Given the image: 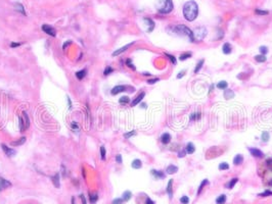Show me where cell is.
Returning a JSON list of instances; mask_svg holds the SVG:
<instances>
[{
    "instance_id": "1",
    "label": "cell",
    "mask_w": 272,
    "mask_h": 204,
    "mask_svg": "<svg viewBox=\"0 0 272 204\" xmlns=\"http://www.w3.org/2000/svg\"><path fill=\"white\" fill-rule=\"evenodd\" d=\"M197 14H199V6L195 1H188L184 4L183 16L187 21H189V22L194 21Z\"/></svg>"
},
{
    "instance_id": "2",
    "label": "cell",
    "mask_w": 272,
    "mask_h": 204,
    "mask_svg": "<svg viewBox=\"0 0 272 204\" xmlns=\"http://www.w3.org/2000/svg\"><path fill=\"white\" fill-rule=\"evenodd\" d=\"M155 7L160 13H170L173 10V2L172 0H158Z\"/></svg>"
},
{
    "instance_id": "3",
    "label": "cell",
    "mask_w": 272,
    "mask_h": 204,
    "mask_svg": "<svg viewBox=\"0 0 272 204\" xmlns=\"http://www.w3.org/2000/svg\"><path fill=\"white\" fill-rule=\"evenodd\" d=\"M174 32L176 34H178L180 36H187L188 39L190 40L191 42L194 41V37H193V32L190 31V29H188L186 26L184 25H178L175 27L174 29Z\"/></svg>"
},
{
    "instance_id": "4",
    "label": "cell",
    "mask_w": 272,
    "mask_h": 204,
    "mask_svg": "<svg viewBox=\"0 0 272 204\" xmlns=\"http://www.w3.org/2000/svg\"><path fill=\"white\" fill-rule=\"evenodd\" d=\"M29 127H30V118L28 116L27 112L23 111L22 118H20V130L21 131L27 130V129H29Z\"/></svg>"
},
{
    "instance_id": "5",
    "label": "cell",
    "mask_w": 272,
    "mask_h": 204,
    "mask_svg": "<svg viewBox=\"0 0 272 204\" xmlns=\"http://www.w3.org/2000/svg\"><path fill=\"white\" fill-rule=\"evenodd\" d=\"M206 35H207V31H206L205 28H196L193 32L194 40L201 41V40H202L206 37Z\"/></svg>"
},
{
    "instance_id": "6",
    "label": "cell",
    "mask_w": 272,
    "mask_h": 204,
    "mask_svg": "<svg viewBox=\"0 0 272 204\" xmlns=\"http://www.w3.org/2000/svg\"><path fill=\"white\" fill-rule=\"evenodd\" d=\"M42 30H43L44 33H46L47 35H49V36H51V37H55V35H56L55 29H53L51 26L43 25V26H42Z\"/></svg>"
},
{
    "instance_id": "7",
    "label": "cell",
    "mask_w": 272,
    "mask_h": 204,
    "mask_svg": "<svg viewBox=\"0 0 272 204\" xmlns=\"http://www.w3.org/2000/svg\"><path fill=\"white\" fill-rule=\"evenodd\" d=\"M1 148H2V150L4 151V153H5L8 157H12V156H15V155H16V150L9 148V147H7V146H6V145H4V144H2V145H1Z\"/></svg>"
},
{
    "instance_id": "8",
    "label": "cell",
    "mask_w": 272,
    "mask_h": 204,
    "mask_svg": "<svg viewBox=\"0 0 272 204\" xmlns=\"http://www.w3.org/2000/svg\"><path fill=\"white\" fill-rule=\"evenodd\" d=\"M250 152H251V154H252L253 156L257 157V158H262V157H264L263 152H262L260 149H257V148H250Z\"/></svg>"
},
{
    "instance_id": "9",
    "label": "cell",
    "mask_w": 272,
    "mask_h": 204,
    "mask_svg": "<svg viewBox=\"0 0 272 204\" xmlns=\"http://www.w3.org/2000/svg\"><path fill=\"white\" fill-rule=\"evenodd\" d=\"M125 90H126V87L122 86V85H119V86L114 87V88L112 89L110 93H112V95H117V94H119V93H121V92H123V91H125Z\"/></svg>"
},
{
    "instance_id": "10",
    "label": "cell",
    "mask_w": 272,
    "mask_h": 204,
    "mask_svg": "<svg viewBox=\"0 0 272 204\" xmlns=\"http://www.w3.org/2000/svg\"><path fill=\"white\" fill-rule=\"evenodd\" d=\"M10 186H11V183H10V182H8V181L0 178V191L8 188V187H10Z\"/></svg>"
},
{
    "instance_id": "11",
    "label": "cell",
    "mask_w": 272,
    "mask_h": 204,
    "mask_svg": "<svg viewBox=\"0 0 272 204\" xmlns=\"http://www.w3.org/2000/svg\"><path fill=\"white\" fill-rule=\"evenodd\" d=\"M131 45H133V43H130V44H127L126 46H124V47H122V48H120V49H118V50H116L114 53H113V56H118V55H120L121 53H123V52H125L127 49L129 47H131Z\"/></svg>"
},
{
    "instance_id": "12",
    "label": "cell",
    "mask_w": 272,
    "mask_h": 204,
    "mask_svg": "<svg viewBox=\"0 0 272 204\" xmlns=\"http://www.w3.org/2000/svg\"><path fill=\"white\" fill-rule=\"evenodd\" d=\"M144 96H145V93H144V92H141V93H140V94L138 95L134 100H133L132 103H131V105H132V106H136V105H137L138 103H140L141 100L144 98Z\"/></svg>"
},
{
    "instance_id": "13",
    "label": "cell",
    "mask_w": 272,
    "mask_h": 204,
    "mask_svg": "<svg viewBox=\"0 0 272 204\" xmlns=\"http://www.w3.org/2000/svg\"><path fill=\"white\" fill-rule=\"evenodd\" d=\"M161 141H162V143L165 144V145H166V144H169L170 141H171V135L168 133L163 134L162 137H161Z\"/></svg>"
},
{
    "instance_id": "14",
    "label": "cell",
    "mask_w": 272,
    "mask_h": 204,
    "mask_svg": "<svg viewBox=\"0 0 272 204\" xmlns=\"http://www.w3.org/2000/svg\"><path fill=\"white\" fill-rule=\"evenodd\" d=\"M242 162H243V156L241 154H237L233 158V164L234 165H239Z\"/></svg>"
},
{
    "instance_id": "15",
    "label": "cell",
    "mask_w": 272,
    "mask_h": 204,
    "mask_svg": "<svg viewBox=\"0 0 272 204\" xmlns=\"http://www.w3.org/2000/svg\"><path fill=\"white\" fill-rule=\"evenodd\" d=\"M144 23L147 25V32H151L155 28V23L150 18H144Z\"/></svg>"
},
{
    "instance_id": "16",
    "label": "cell",
    "mask_w": 272,
    "mask_h": 204,
    "mask_svg": "<svg viewBox=\"0 0 272 204\" xmlns=\"http://www.w3.org/2000/svg\"><path fill=\"white\" fill-rule=\"evenodd\" d=\"M51 181H52L54 187L59 188V186H61V185H59V173H55L54 176H52V177H51Z\"/></svg>"
},
{
    "instance_id": "17",
    "label": "cell",
    "mask_w": 272,
    "mask_h": 204,
    "mask_svg": "<svg viewBox=\"0 0 272 204\" xmlns=\"http://www.w3.org/2000/svg\"><path fill=\"white\" fill-rule=\"evenodd\" d=\"M150 173H151V174H154V177H155V179H164V178H165L164 173L161 172V171H155V169H153Z\"/></svg>"
},
{
    "instance_id": "18",
    "label": "cell",
    "mask_w": 272,
    "mask_h": 204,
    "mask_svg": "<svg viewBox=\"0 0 272 204\" xmlns=\"http://www.w3.org/2000/svg\"><path fill=\"white\" fill-rule=\"evenodd\" d=\"M177 171H178V167L176 165H169L166 169L167 173H169V174H173V173H177Z\"/></svg>"
},
{
    "instance_id": "19",
    "label": "cell",
    "mask_w": 272,
    "mask_h": 204,
    "mask_svg": "<svg viewBox=\"0 0 272 204\" xmlns=\"http://www.w3.org/2000/svg\"><path fill=\"white\" fill-rule=\"evenodd\" d=\"M172 183H173V180H170L168 182V187H167V193L169 195V198L171 199L172 196H173V189H172Z\"/></svg>"
},
{
    "instance_id": "20",
    "label": "cell",
    "mask_w": 272,
    "mask_h": 204,
    "mask_svg": "<svg viewBox=\"0 0 272 204\" xmlns=\"http://www.w3.org/2000/svg\"><path fill=\"white\" fill-rule=\"evenodd\" d=\"M185 150H186V153H188V154H192L194 151H195V147H194V145L192 144V143H188V144L186 145Z\"/></svg>"
},
{
    "instance_id": "21",
    "label": "cell",
    "mask_w": 272,
    "mask_h": 204,
    "mask_svg": "<svg viewBox=\"0 0 272 204\" xmlns=\"http://www.w3.org/2000/svg\"><path fill=\"white\" fill-rule=\"evenodd\" d=\"M86 74H87L86 69H84V70H81V71H77V72H76V77H77L78 80H82V79H84L86 77Z\"/></svg>"
},
{
    "instance_id": "22",
    "label": "cell",
    "mask_w": 272,
    "mask_h": 204,
    "mask_svg": "<svg viewBox=\"0 0 272 204\" xmlns=\"http://www.w3.org/2000/svg\"><path fill=\"white\" fill-rule=\"evenodd\" d=\"M25 142H26V137H22V138H20L16 141L11 142V145L12 146H21V145H23Z\"/></svg>"
},
{
    "instance_id": "23",
    "label": "cell",
    "mask_w": 272,
    "mask_h": 204,
    "mask_svg": "<svg viewBox=\"0 0 272 204\" xmlns=\"http://www.w3.org/2000/svg\"><path fill=\"white\" fill-rule=\"evenodd\" d=\"M222 50H223V53H224V54H229V53L231 52V46H230V44H229V43H225V44L223 45V47H222Z\"/></svg>"
},
{
    "instance_id": "24",
    "label": "cell",
    "mask_w": 272,
    "mask_h": 204,
    "mask_svg": "<svg viewBox=\"0 0 272 204\" xmlns=\"http://www.w3.org/2000/svg\"><path fill=\"white\" fill-rule=\"evenodd\" d=\"M228 87V84L226 81H220L217 84V88L218 89H221V90H226Z\"/></svg>"
},
{
    "instance_id": "25",
    "label": "cell",
    "mask_w": 272,
    "mask_h": 204,
    "mask_svg": "<svg viewBox=\"0 0 272 204\" xmlns=\"http://www.w3.org/2000/svg\"><path fill=\"white\" fill-rule=\"evenodd\" d=\"M132 167L133 168H135V169H138V168H140L141 167V165H142V163H141V161H140L139 159H134L132 161Z\"/></svg>"
},
{
    "instance_id": "26",
    "label": "cell",
    "mask_w": 272,
    "mask_h": 204,
    "mask_svg": "<svg viewBox=\"0 0 272 204\" xmlns=\"http://www.w3.org/2000/svg\"><path fill=\"white\" fill-rule=\"evenodd\" d=\"M97 200H98V195L97 194H91V193L89 194V201H90L91 204H95Z\"/></svg>"
},
{
    "instance_id": "27",
    "label": "cell",
    "mask_w": 272,
    "mask_h": 204,
    "mask_svg": "<svg viewBox=\"0 0 272 204\" xmlns=\"http://www.w3.org/2000/svg\"><path fill=\"white\" fill-rule=\"evenodd\" d=\"M225 202H226V195H224V194H221V195L216 199V203L217 204H224Z\"/></svg>"
},
{
    "instance_id": "28",
    "label": "cell",
    "mask_w": 272,
    "mask_h": 204,
    "mask_svg": "<svg viewBox=\"0 0 272 204\" xmlns=\"http://www.w3.org/2000/svg\"><path fill=\"white\" fill-rule=\"evenodd\" d=\"M224 97H225L226 99H231L234 97V93H233V91L231 90H227L226 89L225 92H224Z\"/></svg>"
},
{
    "instance_id": "29",
    "label": "cell",
    "mask_w": 272,
    "mask_h": 204,
    "mask_svg": "<svg viewBox=\"0 0 272 204\" xmlns=\"http://www.w3.org/2000/svg\"><path fill=\"white\" fill-rule=\"evenodd\" d=\"M255 59H256V61H258V62H265V61L267 60L266 56L263 54L256 55V56H255Z\"/></svg>"
},
{
    "instance_id": "30",
    "label": "cell",
    "mask_w": 272,
    "mask_h": 204,
    "mask_svg": "<svg viewBox=\"0 0 272 204\" xmlns=\"http://www.w3.org/2000/svg\"><path fill=\"white\" fill-rule=\"evenodd\" d=\"M237 182H238V179H237V178H234V179H232V180L230 181V182L226 185V187H227L228 189H232L233 187L235 186V184H236Z\"/></svg>"
},
{
    "instance_id": "31",
    "label": "cell",
    "mask_w": 272,
    "mask_h": 204,
    "mask_svg": "<svg viewBox=\"0 0 272 204\" xmlns=\"http://www.w3.org/2000/svg\"><path fill=\"white\" fill-rule=\"evenodd\" d=\"M208 183H209V181H208V180H204L202 183H201L200 187H199V189H197V195H200V194L202 193V190L204 189V187H205V186H206Z\"/></svg>"
},
{
    "instance_id": "32",
    "label": "cell",
    "mask_w": 272,
    "mask_h": 204,
    "mask_svg": "<svg viewBox=\"0 0 272 204\" xmlns=\"http://www.w3.org/2000/svg\"><path fill=\"white\" fill-rule=\"evenodd\" d=\"M132 197V193L130 192V191H126L124 194H123V200L124 201H128V200H130V198Z\"/></svg>"
},
{
    "instance_id": "33",
    "label": "cell",
    "mask_w": 272,
    "mask_h": 204,
    "mask_svg": "<svg viewBox=\"0 0 272 204\" xmlns=\"http://www.w3.org/2000/svg\"><path fill=\"white\" fill-rule=\"evenodd\" d=\"M204 59H201L200 61H199V63L196 64V66H195V69H194V72L196 74V72H199V71H201V69H202V64H204Z\"/></svg>"
},
{
    "instance_id": "34",
    "label": "cell",
    "mask_w": 272,
    "mask_h": 204,
    "mask_svg": "<svg viewBox=\"0 0 272 204\" xmlns=\"http://www.w3.org/2000/svg\"><path fill=\"white\" fill-rule=\"evenodd\" d=\"M269 138H270V135L267 132H263L262 133V136H261V139L263 142H268L269 141Z\"/></svg>"
},
{
    "instance_id": "35",
    "label": "cell",
    "mask_w": 272,
    "mask_h": 204,
    "mask_svg": "<svg viewBox=\"0 0 272 204\" xmlns=\"http://www.w3.org/2000/svg\"><path fill=\"white\" fill-rule=\"evenodd\" d=\"M119 102H120L121 104H127V103L130 102V99H129L128 96H123V97H121V98L119 99Z\"/></svg>"
},
{
    "instance_id": "36",
    "label": "cell",
    "mask_w": 272,
    "mask_h": 204,
    "mask_svg": "<svg viewBox=\"0 0 272 204\" xmlns=\"http://www.w3.org/2000/svg\"><path fill=\"white\" fill-rule=\"evenodd\" d=\"M189 57H191V53H190V52H185V53H183L182 55H180L179 59H180L181 61H183V60H185V59L189 58Z\"/></svg>"
},
{
    "instance_id": "37",
    "label": "cell",
    "mask_w": 272,
    "mask_h": 204,
    "mask_svg": "<svg viewBox=\"0 0 272 204\" xmlns=\"http://www.w3.org/2000/svg\"><path fill=\"white\" fill-rule=\"evenodd\" d=\"M228 168H229V164L227 162H222V163L219 164V169L220 171H226Z\"/></svg>"
},
{
    "instance_id": "38",
    "label": "cell",
    "mask_w": 272,
    "mask_h": 204,
    "mask_svg": "<svg viewBox=\"0 0 272 204\" xmlns=\"http://www.w3.org/2000/svg\"><path fill=\"white\" fill-rule=\"evenodd\" d=\"M201 113L200 112H194V113H192L191 115H190V119L191 120H193V119H200L201 118Z\"/></svg>"
},
{
    "instance_id": "39",
    "label": "cell",
    "mask_w": 272,
    "mask_h": 204,
    "mask_svg": "<svg viewBox=\"0 0 272 204\" xmlns=\"http://www.w3.org/2000/svg\"><path fill=\"white\" fill-rule=\"evenodd\" d=\"M113 71H114V70H113L112 66H107L104 71H103V75H104V76H109V74H112Z\"/></svg>"
},
{
    "instance_id": "40",
    "label": "cell",
    "mask_w": 272,
    "mask_h": 204,
    "mask_svg": "<svg viewBox=\"0 0 272 204\" xmlns=\"http://www.w3.org/2000/svg\"><path fill=\"white\" fill-rule=\"evenodd\" d=\"M126 64H127V66H129L130 69H132L133 71L136 70V67H135V65L132 63V60H131V59H127V60H126Z\"/></svg>"
},
{
    "instance_id": "41",
    "label": "cell",
    "mask_w": 272,
    "mask_h": 204,
    "mask_svg": "<svg viewBox=\"0 0 272 204\" xmlns=\"http://www.w3.org/2000/svg\"><path fill=\"white\" fill-rule=\"evenodd\" d=\"M16 9L20 10V12H21V13H23V14H26V12H25V9H24V7H23V5H22V4H20V3L16 4Z\"/></svg>"
},
{
    "instance_id": "42",
    "label": "cell",
    "mask_w": 272,
    "mask_h": 204,
    "mask_svg": "<svg viewBox=\"0 0 272 204\" xmlns=\"http://www.w3.org/2000/svg\"><path fill=\"white\" fill-rule=\"evenodd\" d=\"M180 202H181V204H188L189 203V198L187 196H182L180 198Z\"/></svg>"
},
{
    "instance_id": "43",
    "label": "cell",
    "mask_w": 272,
    "mask_h": 204,
    "mask_svg": "<svg viewBox=\"0 0 272 204\" xmlns=\"http://www.w3.org/2000/svg\"><path fill=\"white\" fill-rule=\"evenodd\" d=\"M100 155H101V159H102V160H105V148H104V146H101L100 147Z\"/></svg>"
},
{
    "instance_id": "44",
    "label": "cell",
    "mask_w": 272,
    "mask_h": 204,
    "mask_svg": "<svg viewBox=\"0 0 272 204\" xmlns=\"http://www.w3.org/2000/svg\"><path fill=\"white\" fill-rule=\"evenodd\" d=\"M259 51H260V53H261V54L265 55L267 52H268V48L266 47V46H261V47L259 48Z\"/></svg>"
},
{
    "instance_id": "45",
    "label": "cell",
    "mask_w": 272,
    "mask_h": 204,
    "mask_svg": "<svg viewBox=\"0 0 272 204\" xmlns=\"http://www.w3.org/2000/svg\"><path fill=\"white\" fill-rule=\"evenodd\" d=\"M255 12H256V14H260V16H266V14H268V11H267V10H260V9H256V10H255Z\"/></svg>"
},
{
    "instance_id": "46",
    "label": "cell",
    "mask_w": 272,
    "mask_h": 204,
    "mask_svg": "<svg viewBox=\"0 0 272 204\" xmlns=\"http://www.w3.org/2000/svg\"><path fill=\"white\" fill-rule=\"evenodd\" d=\"M271 195H272V192H271V191H269V190H267V191H265V192H263V193L259 194V196H263V197L271 196Z\"/></svg>"
},
{
    "instance_id": "47",
    "label": "cell",
    "mask_w": 272,
    "mask_h": 204,
    "mask_svg": "<svg viewBox=\"0 0 272 204\" xmlns=\"http://www.w3.org/2000/svg\"><path fill=\"white\" fill-rule=\"evenodd\" d=\"M136 134V132L135 131H131V132H128V133H126L124 135V137L126 138V139H128V138H130V137H132V136H134Z\"/></svg>"
},
{
    "instance_id": "48",
    "label": "cell",
    "mask_w": 272,
    "mask_h": 204,
    "mask_svg": "<svg viewBox=\"0 0 272 204\" xmlns=\"http://www.w3.org/2000/svg\"><path fill=\"white\" fill-rule=\"evenodd\" d=\"M166 56L171 60V62L172 63H174V64H176V58L173 56V55H170V54H168V53H166Z\"/></svg>"
},
{
    "instance_id": "49",
    "label": "cell",
    "mask_w": 272,
    "mask_h": 204,
    "mask_svg": "<svg viewBox=\"0 0 272 204\" xmlns=\"http://www.w3.org/2000/svg\"><path fill=\"white\" fill-rule=\"evenodd\" d=\"M123 201H124V200H123L122 198H116V199L113 200V204H122Z\"/></svg>"
},
{
    "instance_id": "50",
    "label": "cell",
    "mask_w": 272,
    "mask_h": 204,
    "mask_svg": "<svg viewBox=\"0 0 272 204\" xmlns=\"http://www.w3.org/2000/svg\"><path fill=\"white\" fill-rule=\"evenodd\" d=\"M186 155V150H180L178 153V156L179 157H184Z\"/></svg>"
},
{
    "instance_id": "51",
    "label": "cell",
    "mask_w": 272,
    "mask_h": 204,
    "mask_svg": "<svg viewBox=\"0 0 272 204\" xmlns=\"http://www.w3.org/2000/svg\"><path fill=\"white\" fill-rule=\"evenodd\" d=\"M116 160L118 163H122V155H121V154H118L116 156Z\"/></svg>"
},
{
    "instance_id": "52",
    "label": "cell",
    "mask_w": 272,
    "mask_h": 204,
    "mask_svg": "<svg viewBox=\"0 0 272 204\" xmlns=\"http://www.w3.org/2000/svg\"><path fill=\"white\" fill-rule=\"evenodd\" d=\"M22 45V43H15V42H12L11 44H10V47L15 48V47H19V46H21Z\"/></svg>"
},
{
    "instance_id": "53",
    "label": "cell",
    "mask_w": 272,
    "mask_h": 204,
    "mask_svg": "<svg viewBox=\"0 0 272 204\" xmlns=\"http://www.w3.org/2000/svg\"><path fill=\"white\" fill-rule=\"evenodd\" d=\"M159 81V79L158 78H155V79H151V80H148L147 81V83L148 84H155V82H158Z\"/></svg>"
},
{
    "instance_id": "54",
    "label": "cell",
    "mask_w": 272,
    "mask_h": 204,
    "mask_svg": "<svg viewBox=\"0 0 272 204\" xmlns=\"http://www.w3.org/2000/svg\"><path fill=\"white\" fill-rule=\"evenodd\" d=\"M72 129H74V130H79V126H78L77 123H72Z\"/></svg>"
},
{
    "instance_id": "55",
    "label": "cell",
    "mask_w": 272,
    "mask_h": 204,
    "mask_svg": "<svg viewBox=\"0 0 272 204\" xmlns=\"http://www.w3.org/2000/svg\"><path fill=\"white\" fill-rule=\"evenodd\" d=\"M185 75V71H180L178 75H177V79H181L183 76Z\"/></svg>"
},
{
    "instance_id": "56",
    "label": "cell",
    "mask_w": 272,
    "mask_h": 204,
    "mask_svg": "<svg viewBox=\"0 0 272 204\" xmlns=\"http://www.w3.org/2000/svg\"><path fill=\"white\" fill-rule=\"evenodd\" d=\"M145 204H155V202L150 199V198H146V201H145Z\"/></svg>"
},
{
    "instance_id": "57",
    "label": "cell",
    "mask_w": 272,
    "mask_h": 204,
    "mask_svg": "<svg viewBox=\"0 0 272 204\" xmlns=\"http://www.w3.org/2000/svg\"><path fill=\"white\" fill-rule=\"evenodd\" d=\"M80 198H81V200H82V204H86V199H85V197H84L83 194H81V195H80Z\"/></svg>"
},
{
    "instance_id": "58",
    "label": "cell",
    "mask_w": 272,
    "mask_h": 204,
    "mask_svg": "<svg viewBox=\"0 0 272 204\" xmlns=\"http://www.w3.org/2000/svg\"><path fill=\"white\" fill-rule=\"evenodd\" d=\"M72 42L71 41H68V42H66V43H63V46H62V48L64 49V48H67L68 46H69V44H71Z\"/></svg>"
},
{
    "instance_id": "59",
    "label": "cell",
    "mask_w": 272,
    "mask_h": 204,
    "mask_svg": "<svg viewBox=\"0 0 272 204\" xmlns=\"http://www.w3.org/2000/svg\"><path fill=\"white\" fill-rule=\"evenodd\" d=\"M72 204H75V198L74 197L72 198Z\"/></svg>"
},
{
    "instance_id": "60",
    "label": "cell",
    "mask_w": 272,
    "mask_h": 204,
    "mask_svg": "<svg viewBox=\"0 0 272 204\" xmlns=\"http://www.w3.org/2000/svg\"><path fill=\"white\" fill-rule=\"evenodd\" d=\"M143 75L144 76H150V74H148V72H143Z\"/></svg>"
}]
</instances>
